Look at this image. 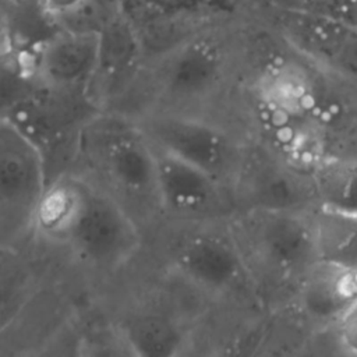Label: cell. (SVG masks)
I'll list each match as a JSON object with an SVG mask.
<instances>
[{
  "label": "cell",
  "instance_id": "6da1fadb",
  "mask_svg": "<svg viewBox=\"0 0 357 357\" xmlns=\"http://www.w3.org/2000/svg\"><path fill=\"white\" fill-rule=\"evenodd\" d=\"M32 233L103 273L127 265L141 250L137 220L93 180L77 170L52 176L39 199Z\"/></svg>",
  "mask_w": 357,
  "mask_h": 357
},
{
  "label": "cell",
  "instance_id": "7a4b0ae2",
  "mask_svg": "<svg viewBox=\"0 0 357 357\" xmlns=\"http://www.w3.org/2000/svg\"><path fill=\"white\" fill-rule=\"evenodd\" d=\"M77 170L106 190L137 220L141 229L162 216L156 156L135 119L99 110L81 130Z\"/></svg>",
  "mask_w": 357,
  "mask_h": 357
},
{
  "label": "cell",
  "instance_id": "3957f363",
  "mask_svg": "<svg viewBox=\"0 0 357 357\" xmlns=\"http://www.w3.org/2000/svg\"><path fill=\"white\" fill-rule=\"evenodd\" d=\"M47 181L39 146L8 116L0 114V247L20 245L32 233Z\"/></svg>",
  "mask_w": 357,
  "mask_h": 357
},
{
  "label": "cell",
  "instance_id": "277c9868",
  "mask_svg": "<svg viewBox=\"0 0 357 357\" xmlns=\"http://www.w3.org/2000/svg\"><path fill=\"white\" fill-rule=\"evenodd\" d=\"M225 70L226 53L218 38L191 32L155 56L151 82L159 100L152 109L181 110L204 99L218 86Z\"/></svg>",
  "mask_w": 357,
  "mask_h": 357
},
{
  "label": "cell",
  "instance_id": "5b68a950",
  "mask_svg": "<svg viewBox=\"0 0 357 357\" xmlns=\"http://www.w3.org/2000/svg\"><path fill=\"white\" fill-rule=\"evenodd\" d=\"M135 121L155 148L199 167L219 181L230 173L231 144L212 123L170 109H151Z\"/></svg>",
  "mask_w": 357,
  "mask_h": 357
},
{
  "label": "cell",
  "instance_id": "8992f818",
  "mask_svg": "<svg viewBox=\"0 0 357 357\" xmlns=\"http://www.w3.org/2000/svg\"><path fill=\"white\" fill-rule=\"evenodd\" d=\"M99 61V35L59 29L33 49L29 75L36 85L91 95Z\"/></svg>",
  "mask_w": 357,
  "mask_h": 357
},
{
  "label": "cell",
  "instance_id": "52a82bcc",
  "mask_svg": "<svg viewBox=\"0 0 357 357\" xmlns=\"http://www.w3.org/2000/svg\"><path fill=\"white\" fill-rule=\"evenodd\" d=\"M170 271L187 286L204 296L230 290L241 275V257L227 238L206 230L181 237L169 257Z\"/></svg>",
  "mask_w": 357,
  "mask_h": 357
},
{
  "label": "cell",
  "instance_id": "ba28073f",
  "mask_svg": "<svg viewBox=\"0 0 357 357\" xmlns=\"http://www.w3.org/2000/svg\"><path fill=\"white\" fill-rule=\"evenodd\" d=\"M153 151L162 216L195 223L212 215L222 201V181L165 151Z\"/></svg>",
  "mask_w": 357,
  "mask_h": 357
},
{
  "label": "cell",
  "instance_id": "9c48e42d",
  "mask_svg": "<svg viewBox=\"0 0 357 357\" xmlns=\"http://www.w3.org/2000/svg\"><path fill=\"white\" fill-rule=\"evenodd\" d=\"M146 57L139 32L128 11L99 33V61L91 96L105 110L141 77Z\"/></svg>",
  "mask_w": 357,
  "mask_h": 357
},
{
  "label": "cell",
  "instance_id": "30bf717a",
  "mask_svg": "<svg viewBox=\"0 0 357 357\" xmlns=\"http://www.w3.org/2000/svg\"><path fill=\"white\" fill-rule=\"evenodd\" d=\"M127 354L169 357L181 353L187 332L180 318L162 308H137L126 312L114 329Z\"/></svg>",
  "mask_w": 357,
  "mask_h": 357
},
{
  "label": "cell",
  "instance_id": "8fae6325",
  "mask_svg": "<svg viewBox=\"0 0 357 357\" xmlns=\"http://www.w3.org/2000/svg\"><path fill=\"white\" fill-rule=\"evenodd\" d=\"M357 300V271L314 261L300 290L303 310L317 321H335Z\"/></svg>",
  "mask_w": 357,
  "mask_h": 357
},
{
  "label": "cell",
  "instance_id": "7c38bea8",
  "mask_svg": "<svg viewBox=\"0 0 357 357\" xmlns=\"http://www.w3.org/2000/svg\"><path fill=\"white\" fill-rule=\"evenodd\" d=\"M257 243L268 258L283 266L301 264L307 269L315 261L307 216L268 211L258 220Z\"/></svg>",
  "mask_w": 357,
  "mask_h": 357
},
{
  "label": "cell",
  "instance_id": "4fadbf2b",
  "mask_svg": "<svg viewBox=\"0 0 357 357\" xmlns=\"http://www.w3.org/2000/svg\"><path fill=\"white\" fill-rule=\"evenodd\" d=\"M39 293L38 269L20 245L0 247V336L10 331Z\"/></svg>",
  "mask_w": 357,
  "mask_h": 357
},
{
  "label": "cell",
  "instance_id": "5bb4252c",
  "mask_svg": "<svg viewBox=\"0 0 357 357\" xmlns=\"http://www.w3.org/2000/svg\"><path fill=\"white\" fill-rule=\"evenodd\" d=\"M307 220L314 259L357 271V215L319 205Z\"/></svg>",
  "mask_w": 357,
  "mask_h": 357
},
{
  "label": "cell",
  "instance_id": "9a60e30c",
  "mask_svg": "<svg viewBox=\"0 0 357 357\" xmlns=\"http://www.w3.org/2000/svg\"><path fill=\"white\" fill-rule=\"evenodd\" d=\"M311 79L305 68L289 59L268 64L257 81V95L273 112L300 116L311 98Z\"/></svg>",
  "mask_w": 357,
  "mask_h": 357
},
{
  "label": "cell",
  "instance_id": "2e32d148",
  "mask_svg": "<svg viewBox=\"0 0 357 357\" xmlns=\"http://www.w3.org/2000/svg\"><path fill=\"white\" fill-rule=\"evenodd\" d=\"M315 187L321 205L357 215V162H332L319 167Z\"/></svg>",
  "mask_w": 357,
  "mask_h": 357
},
{
  "label": "cell",
  "instance_id": "e0dca14e",
  "mask_svg": "<svg viewBox=\"0 0 357 357\" xmlns=\"http://www.w3.org/2000/svg\"><path fill=\"white\" fill-rule=\"evenodd\" d=\"M126 4L127 0H81L53 25L59 29L99 35L128 11Z\"/></svg>",
  "mask_w": 357,
  "mask_h": 357
},
{
  "label": "cell",
  "instance_id": "ac0fdd59",
  "mask_svg": "<svg viewBox=\"0 0 357 357\" xmlns=\"http://www.w3.org/2000/svg\"><path fill=\"white\" fill-rule=\"evenodd\" d=\"M151 15L191 18L211 0H138Z\"/></svg>",
  "mask_w": 357,
  "mask_h": 357
},
{
  "label": "cell",
  "instance_id": "d6986e66",
  "mask_svg": "<svg viewBox=\"0 0 357 357\" xmlns=\"http://www.w3.org/2000/svg\"><path fill=\"white\" fill-rule=\"evenodd\" d=\"M335 331L344 353L357 354V300L336 319Z\"/></svg>",
  "mask_w": 357,
  "mask_h": 357
},
{
  "label": "cell",
  "instance_id": "ffe728a7",
  "mask_svg": "<svg viewBox=\"0 0 357 357\" xmlns=\"http://www.w3.org/2000/svg\"><path fill=\"white\" fill-rule=\"evenodd\" d=\"M357 28V0H298Z\"/></svg>",
  "mask_w": 357,
  "mask_h": 357
},
{
  "label": "cell",
  "instance_id": "44dd1931",
  "mask_svg": "<svg viewBox=\"0 0 357 357\" xmlns=\"http://www.w3.org/2000/svg\"><path fill=\"white\" fill-rule=\"evenodd\" d=\"M81 0H39V6L49 18V21L53 24L56 20L71 11Z\"/></svg>",
  "mask_w": 357,
  "mask_h": 357
}]
</instances>
